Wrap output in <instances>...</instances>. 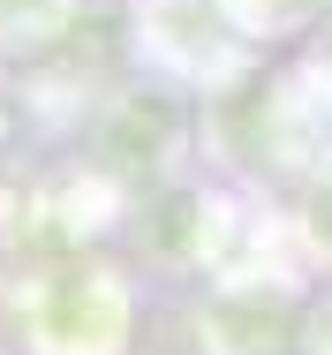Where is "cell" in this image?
I'll list each match as a JSON object with an SVG mask.
<instances>
[{"label": "cell", "instance_id": "cell-1", "mask_svg": "<svg viewBox=\"0 0 332 355\" xmlns=\"http://www.w3.org/2000/svg\"><path fill=\"white\" fill-rule=\"evenodd\" d=\"M114 340H121L114 272H61L38 295V348L46 355H114Z\"/></svg>", "mask_w": 332, "mask_h": 355}, {"label": "cell", "instance_id": "cell-2", "mask_svg": "<svg viewBox=\"0 0 332 355\" xmlns=\"http://www.w3.org/2000/svg\"><path fill=\"white\" fill-rule=\"evenodd\" d=\"M302 219H310V242L332 257V166H317V182H310V205H302Z\"/></svg>", "mask_w": 332, "mask_h": 355}, {"label": "cell", "instance_id": "cell-3", "mask_svg": "<svg viewBox=\"0 0 332 355\" xmlns=\"http://www.w3.org/2000/svg\"><path fill=\"white\" fill-rule=\"evenodd\" d=\"M310 355H332V302L310 318Z\"/></svg>", "mask_w": 332, "mask_h": 355}]
</instances>
